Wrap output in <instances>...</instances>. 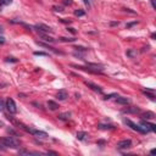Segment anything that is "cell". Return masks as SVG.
Masks as SVG:
<instances>
[{
    "instance_id": "cell-1",
    "label": "cell",
    "mask_w": 156,
    "mask_h": 156,
    "mask_svg": "<svg viewBox=\"0 0 156 156\" xmlns=\"http://www.w3.org/2000/svg\"><path fill=\"white\" fill-rule=\"evenodd\" d=\"M0 143L6 147H11V149H20L21 143L17 140L15 137H4L0 138Z\"/></svg>"
},
{
    "instance_id": "cell-2",
    "label": "cell",
    "mask_w": 156,
    "mask_h": 156,
    "mask_svg": "<svg viewBox=\"0 0 156 156\" xmlns=\"http://www.w3.org/2000/svg\"><path fill=\"white\" fill-rule=\"evenodd\" d=\"M124 122H126V124H127L128 127H130L133 130H135V132H138V133H141V134H146V133H147V130L144 128V127H140L139 124L134 123V122H133V121H130V119L126 118V119H124Z\"/></svg>"
},
{
    "instance_id": "cell-3",
    "label": "cell",
    "mask_w": 156,
    "mask_h": 156,
    "mask_svg": "<svg viewBox=\"0 0 156 156\" xmlns=\"http://www.w3.org/2000/svg\"><path fill=\"white\" fill-rule=\"evenodd\" d=\"M5 107L6 110L9 111V113H16L17 112V107H16V102L12 98H8L6 99V102H5Z\"/></svg>"
},
{
    "instance_id": "cell-4",
    "label": "cell",
    "mask_w": 156,
    "mask_h": 156,
    "mask_svg": "<svg viewBox=\"0 0 156 156\" xmlns=\"http://www.w3.org/2000/svg\"><path fill=\"white\" fill-rule=\"evenodd\" d=\"M140 126L144 127L147 132H156V126L154 124V123L147 122L146 119H141V121H140Z\"/></svg>"
},
{
    "instance_id": "cell-5",
    "label": "cell",
    "mask_w": 156,
    "mask_h": 156,
    "mask_svg": "<svg viewBox=\"0 0 156 156\" xmlns=\"http://www.w3.org/2000/svg\"><path fill=\"white\" fill-rule=\"evenodd\" d=\"M132 146V140L130 139H124V140H121L116 144V147L119 150H123V149H128Z\"/></svg>"
},
{
    "instance_id": "cell-6",
    "label": "cell",
    "mask_w": 156,
    "mask_h": 156,
    "mask_svg": "<svg viewBox=\"0 0 156 156\" xmlns=\"http://www.w3.org/2000/svg\"><path fill=\"white\" fill-rule=\"evenodd\" d=\"M34 28H37L39 32H43V33H53V32H54V29L51 27H49V26H46V25H43V23L36 25Z\"/></svg>"
},
{
    "instance_id": "cell-7",
    "label": "cell",
    "mask_w": 156,
    "mask_h": 156,
    "mask_svg": "<svg viewBox=\"0 0 156 156\" xmlns=\"http://www.w3.org/2000/svg\"><path fill=\"white\" fill-rule=\"evenodd\" d=\"M85 85H88L90 89H93L94 92H96V93H99V94H102V88L101 87H99V85H96V84H94L93 82H88V81H85Z\"/></svg>"
},
{
    "instance_id": "cell-8",
    "label": "cell",
    "mask_w": 156,
    "mask_h": 156,
    "mask_svg": "<svg viewBox=\"0 0 156 156\" xmlns=\"http://www.w3.org/2000/svg\"><path fill=\"white\" fill-rule=\"evenodd\" d=\"M67 98H68V93H67V90H65V89L59 90L57 94H56V99H57V100L64 101V100H66Z\"/></svg>"
},
{
    "instance_id": "cell-9",
    "label": "cell",
    "mask_w": 156,
    "mask_h": 156,
    "mask_svg": "<svg viewBox=\"0 0 156 156\" xmlns=\"http://www.w3.org/2000/svg\"><path fill=\"white\" fill-rule=\"evenodd\" d=\"M20 155H44V152H39V151H29L26 149H20L19 150Z\"/></svg>"
},
{
    "instance_id": "cell-10",
    "label": "cell",
    "mask_w": 156,
    "mask_h": 156,
    "mask_svg": "<svg viewBox=\"0 0 156 156\" xmlns=\"http://www.w3.org/2000/svg\"><path fill=\"white\" fill-rule=\"evenodd\" d=\"M116 102L121 104V105H128V104H130V99L127 98V96H117L116 98Z\"/></svg>"
},
{
    "instance_id": "cell-11",
    "label": "cell",
    "mask_w": 156,
    "mask_h": 156,
    "mask_svg": "<svg viewBox=\"0 0 156 156\" xmlns=\"http://www.w3.org/2000/svg\"><path fill=\"white\" fill-rule=\"evenodd\" d=\"M37 44H38V45H40V46H44V48H46V49H49L50 51H53V53H55V54H60V55H64V53H62V51H59V50L54 49L53 46L48 45V44H44V43H42V42H37Z\"/></svg>"
},
{
    "instance_id": "cell-12",
    "label": "cell",
    "mask_w": 156,
    "mask_h": 156,
    "mask_svg": "<svg viewBox=\"0 0 156 156\" xmlns=\"http://www.w3.org/2000/svg\"><path fill=\"white\" fill-rule=\"evenodd\" d=\"M140 112V109L139 107H127V109H123L122 110V113H138Z\"/></svg>"
},
{
    "instance_id": "cell-13",
    "label": "cell",
    "mask_w": 156,
    "mask_h": 156,
    "mask_svg": "<svg viewBox=\"0 0 156 156\" xmlns=\"http://www.w3.org/2000/svg\"><path fill=\"white\" fill-rule=\"evenodd\" d=\"M38 34H39V37L42 38V39H44L45 42H49V43H54V42H55V39H54V38L46 36V34H44L43 32H39V31H38Z\"/></svg>"
},
{
    "instance_id": "cell-14",
    "label": "cell",
    "mask_w": 156,
    "mask_h": 156,
    "mask_svg": "<svg viewBox=\"0 0 156 156\" xmlns=\"http://www.w3.org/2000/svg\"><path fill=\"white\" fill-rule=\"evenodd\" d=\"M46 105H48V107H49L51 111H55V110H57V109L60 107V106H59V104L55 102V101H53V100H49Z\"/></svg>"
},
{
    "instance_id": "cell-15",
    "label": "cell",
    "mask_w": 156,
    "mask_h": 156,
    "mask_svg": "<svg viewBox=\"0 0 156 156\" xmlns=\"http://www.w3.org/2000/svg\"><path fill=\"white\" fill-rule=\"evenodd\" d=\"M141 117H143V119H152L155 118V113L151 112V111H146L141 115Z\"/></svg>"
},
{
    "instance_id": "cell-16",
    "label": "cell",
    "mask_w": 156,
    "mask_h": 156,
    "mask_svg": "<svg viewBox=\"0 0 156 156\" xmlns=\"http://www.w3.org/2000/svg\"><path fill=\"white\" fill-rule=\"evenodd\" d=\"M71 117V112H64V113H59L57 118L61 119V121H68Z\"/></svg>"
},
{
    "instance_id": "cell-17",
    "label": "cell",
    "mask_w": 156,
    "mask_h": 156,
    "mask_svg": "<svg viewBox=\"0 0 156 156\" xmlns=\"http://www.w3.org/2000/svg\"><path fill=\"white\" fill-rule=\"evenodd\" d=\"M33 135H36V137H38V138H48V134H46L45 132H43V130H38V129H34Z\"/></svg>"
},
{
    "instance_id": "cell-18",
    "label": "cell",
    "mask_w": 156,
    "mask_h": 156,
    "mask_svg": "<svg viewBox=\"0 0 156 156\" xmlns=\"http://www.w3.org/2000/svg\"><path fill=\"white\" fill-rule=\"evenodd\" d=\"M126 54H127V56H128V57H130V59H133V57H135V56H137V50H134V49H129V50H127V53H126Z\"/></svg>"
},
{
    "instance_id": "cell-19",
    "label": "cell",
    "mask_w": 156,
    "mask_h": 156,
    "mask_svg": "<svg viewBox=\"0 0 156 156\" xmlns=\"http://www.w3.org/2000/svg\"><path fill=\"white\" fill-rule=\"evenodd\" d=\"M98 128H100V129H115V126H112V124H98Z\"/></svg>"
},
{
    "instance_id": "cell-20",
    "label": "cell",
    "mask_w": 156,
    "mask_h": 156,
    "mask_svg": "<svg viewBox=\"0 0 156 156\" xmlns=\"http://www.w3.org/2000/svg\"><path fill=\"white\" fill-rule=\"evenodd\" d=\"M61 42H65V43H73L76 42V38H66V37H61L60 38Z\"/></svg>"
},
{
    "instance_id": "cell-21",
    "label": "cell",
    "mask_w": 156,
    "mask_h": 156,
    "mask_svg": "<svg viewBox=\"0 0 156 156\" xmlns=\"http://www.w3.org/2000/svg\"><path fill=\"white\" fill-rule=\"evenodd\" d=\"M85 137H87V133H85V132H78V133H77V139H78V140H84Z\"/></svg>"
},
{
    "instance_id": "cell-22",
    "label": "cell",
    "mask_w": 156,
    "mask_h": 156,
    "mask_svg": "<svg viewBox=\"0 0 156 156\" xmlns=\"http://www.w3.org/2000/svg\"><path fill=\"white\" fill-rule=\"evenodd\" d=\"M143 94H144V95H146V98L151 99L152 101L155 100V95H154L152 93H149V92H146V90H143Z\"/></svg>"
},
{
    "instance_id": "cell-23",
    "label": "cell",
    "mask_w": 156,
    "mask_h": 156,
    "mask_svg": "<svg viewBox=\"0 0 156 156\" xmlns=\"http://www.w3.org/2000/svg\"><path fill=\"white\" fill-rule=\"evenodd\" d=\"M8 133H9V134H11L12 137H19V135H20L19 133H17L15 129H12V128H8Z\"/></svg>"
},
{
    "instance_id": "cell-24",
    "label": "cell",
    "mask_w": 156,
    "mask_h": 156,
    "mask_svg": "<svg viewBox=\"0 0 156 156\" xmlns=\"http://www.w3.org/2000/svg\"><path fill=\"white\" fill-rule=\"evenodd\" d=\"M12 3V0H0V8L1 6H6V5H10Z\"/></svg>"
},
{
    "instance_id": "cell-25",
    "label": "cell",
    "mask_w": 156,
    "mask_h": 156,
    "mask_svg": "<svg viewBox=\"0 0 156 156\" xmlns=\"http://www.w3.org/2000/svg\"><path fill=\"white\" fill-rule=\"evenodd\" d=\"M74 49H76V51H83V53H87L89 50L88 48H84V46H76Z\"/></svg>"
},
{
    "instance_id": "cell-26",
    "label": "cell",
    "mask_w": 156,
    "mask_h": 156,
    "mask_svg": "<svg viewBox=\"0 0 156 156\" xmlns=\"http://www.w3.org/2000/svg\"><path fill=\"white\" fill-rule=\"evenodd\" d=\"M74 15L78 16V17H81V16H84V15H85V12H84L83 10H74Z\"/></svg>"
},
{
    "instance_id": "cell-27",
    "label": "cell",
    "mask_w": 156,
    "mask_h": 156,
    "mask_svg": "<svg viewBox=\"0 0 156 156\" xmlns=\"http://www.w3.org/2000/svg\"><path fill=\"white\" fill-rule=\"evenodd\" d=\"M19 60L17 59H15V57H6L5 59V62H17Z\"/></svg>"
},
{
    "instance_id": "cell-28",
    "label": "cell",
    "mask_w": 156,
    "mask_h": 156,
    "mask_svg": "<svg viewBox=\"0 0 156 156\" xmlns=\"http://www.w3.org/2000/svg\"><path fill=\"white\" fill-rule=\"evenodd\" d=\"M34 55H36V56H49V54L43 53V51H36V53H34Z\"/></svg>"
},
{
    "instance_id": "cell-29",
    "label": "cell",
    "mask_w": 156,
    "mask_h": 156,
    "mask_svg": "<svg viewBox=\"0 0 156 156\" xmlns=\"http://www.w3.org/2000/svg\"><path fill=\"white\" fill-rule=\"evenodd\" d=\"M53 10L56 11V12H62V11H64V8H61V6H53Z\"/></svg>"
},
{
    "instance_id": "cell-30",
    "label": "cell",
    "mask_w": 156,
    "mask_h": 156,
    "mask_svg": "<svg viewBox=\"0 0 156 156\" xmlns=\"http://www.w3.org/2000/svg\"><path fill=\"white\" fill-rule=\"evenodd\" d=\"M73 56H76V57H79L81 60H84V56H83L82 54L79 53V51H78V53H77V51H74V53H73Z\"/></svg>"
},
{
    "instance_id": "cell-31",
    "label": "cell",
    "mask_w": 156,
    "mask_h": 156,
    "mask_svg": "<svg viewBox=\"0 0 156 156\" xmlns=\"http://www.w3.org/2000/svg\"><path fill=\"white\" fill-rule=\"evenodd\" d=\"M113 96H117V94H110V95H105V96H104V99H105V100H109V99L113 98Z\"/></svg>"
},
{
    "instance_id": "cell-32",
    "label": "cell",
    "mask_w": 156,
    "mask_h": 156,
    "mask_svg": "<svg viewBox=\"0 0 156 156\" xmlns=\"http://www.w3.org/2000/svg\"><path fill=\"white\" fill-rule=\"evenodd\" d=\"M62 4L66 5V6L67 5H72V0H62Z\"/></svg>"
},
{
    "instance_id": "cell-33",
    "label": "cell",
    "mask_w": 156,
    "mask_h": 156,
    "mask_svg": "<svg viewBox=\"0 0 156 156\" xmlns=\"http://www.w3.org/2000/svg\"><path fill=\"white\" fill-rule=\"evenodd\" d=\"M4 107H5V106H4V100L0 98V112L3 111V109H4Z\"/></svg>"
},
{
    "instance_id": "cell-34",
    "label": "cell",
    "mask_w": 156,
    "mask_h": 156,
    "mask_svg": "<svg viewBox=\"0 0 156 156\" xmlns=\"http://www.w3.org/2000/svg\"><path fill=\"white\" fill-rule=\"evenodd\" d=\"M67 31H68V32H71L72 34H76V33H77V31H76L74 28H68V27H67Z\"/></svg>"
},
{
    "instance_id": "cell-35",
    "label": "cell",
    "mask_w": 156,
    "mask_h": 156,
    "mask_svg": "<svg viewBox=\"0 0 156 156\" xmlns=\"http://www.w3.org/2000/svg\"><path fill=\"white\" fill-rule=\"evenodd\" d=\"M60 21L64 22V23H71V22H72L71 20H65V19H60Z\"/></svg>"
},
{
    "instance_id": "cell-36",
    "label": "cell",
    "mask_w": 156,
    "mask_h": 156,
    "mask_svg": "<svg viewBox=\"0 0 156 156\" xmlns=\"http://www.w3.org/2000/svg\"><path fill=\"white\" fill-rule=\"evenodd\" d=\"M45 154L46 155H57V152H55V151H48Z\"/></svg>"
},
{
    "instance_id": "cell-37",
    "label": "cell",
    "mask_w": 156,
    "mask_h": 156,
    "mask_svg": "<svg viewBox=\"0 0 156 156\" xmlns=\"http://www.w3.org/2000/svg\"><path fill=\"white\" fill-rule=\"evenodd\" d=\"M83 3H84L88 8H90V3H89V0H83Z\"/></svg>"
},
{
    "instance_id": "cell-38",
    "label": "cell",
    "mask_w": 156,
    "mask_h": 156,
    "mask_svg": "<svg viewBox=\"0 0 156 156\" xmlns=\"http://www.w3.org/2000/svg\"><path fill=\"white\" fill-rule=\"evenodd\" d=\"M6 150V146H4L1 143H0V151H5Z\"/></svg>"
},
{
    "instance_id": "cell-39",
    "label": "cell",
    "mask_w": 156,
    "mask_h": 156,
    "mask_svg": "<svg viewBox=\"0 0 156 156\" xmlns=\"http://www.w3.org/2000/svg\"><path fill=\"white\" fill-rule=\"evenodd\" d=\"M137 23H138L137 21H135V22H132V23H128V25H127V28L132 27V26H134V25H137Z\"/></svg>"
},
{
    "instance_id": "cell-40",
    "label": "cell",
    "mask_w": 156,
    "mask_h": 156,
    "mask_svg": "<svg viewBox=\"0 0 156 156\" xmlns=\"http://www.w3.org/2000/svg\"><path fill=\"white\" fill-rule=\"evenodd\" d=\"M151 5H152V9H156V4H155V0H150Z\"/></svg>"
},
{
    "instance_id": "cell-41",
    "label": "cell",
    "mask_w": 156,
    "mask_h": 156,
    "mask_svg": "<svg viewBox=\"0 0 156 156\" xmlns=\"http://www.w3.org/2000/svg\"><path fill=\"white\" fill-rule=\"evenodd\" d=\"M6 85H8L6 83H0V89H3V88H4V87H6Z\"/></svg>"
},
{
    "instance_id": "cell-42",
    "label": "cell",
    "mask_w": 156,
    "mask_h": 156,
    "mask_svg": "<svg viewBox=\"0 0 156 156\" xmlns=\"http://www.w3.org/2000/svg\"><path fill=\"white\" fill-rule=\"evenodd\" d=\"M4 43H5V38L0 37V44H4Z\"/></svg>"
},
{
    "instance_id": "cell-43",
    "label": "cell",
    "mask_w": 156,
    "mask_h": 156,
    "mask_svg": "<svg viewBox=\"0 0 156 156\" xmlns=\"http://www.w3.org/2000/svg\"><path fill=\"white\" fill-rule=\"evenodd\" d=\"M110 25H111V26H117V25H118V22H111Z\"/></svg>"
},
{
    "instance_id": "cell-44",
    "label": "cell",
    "mask_w": 156,
    "mask_h": 156,
    "mask_svg": "<svg viewBox=\"0 0 156 156\" xmlns=\"http://www.w3.org/2000/svg\"><path fill=\"white\" fill-rule=\"evenodd\" d=\"M155 152H156V150H155V149H152V150L150 151V154H151V155H155Z\"/></svg>"
},
{
    "instance_id": "cell-45",
    "label": "cell",
    "mask_w": 156,
    "mask_h": 156,
    "mask_svg": "<svg viewBox=\"0 0 156 156\" xmlns=\"http://www.w3.org/2000/svg\"><path fill=\"white\" fill-rule=\"evenodd\" d=\"M4 32V28H3V26H0V33H3Z\"/></svg>"
},
{
    "instance_id": "cell-46",
    "label": "cell",
    "mask_w": 156,
    "mask_h": 156,
    "mask_svg": "<svg viewBox=\"0 0 156 156\" xmlns=\"http://www.w3.org/2000/svg\"><path fill=\"white\" fill-rule=\"evenodd\" d=\"M1 126H4V123H3V122L0 121V127H1Z\"/></svg>"
}]
</instances>
